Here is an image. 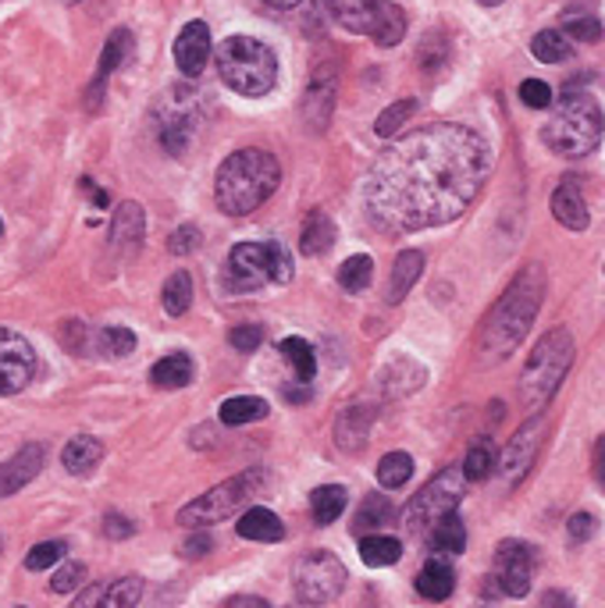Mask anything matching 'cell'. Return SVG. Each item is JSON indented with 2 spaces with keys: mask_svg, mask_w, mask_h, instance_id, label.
<instances>
[{
  "mask_svg": "<svg viewBox=\"0 0 605 608\" xmlns=\"http://www.w3.org/2000/svg\"><path fill=\"white\" fill-rule=\"evenodd\" d=\"M492 171L481 132L456 122L424 125L388 142L363 178V210L381 235H410L456 221Z\"/></svg>",
  "mask_w": 605,
  "mask_h": 608,
  "instance_id": "obj_1",
  "label": "cell"
},
{
  "mask_svg": "<svg viewBox=\"0 0 605 608\" xmlns=\"http://www.w3.org/2000/svg\"><path fill=\"white\" fill-rule=\"evenodd\" d=\"M542 299H545V271L538 263H528V268L513 277V285L495 302V310L481 327V342H478L481 363L509 360V352L531 332L534 317L542 310Z\"/></svg>",
  "mask_w": 605,
  "mask_h": 608,
  "instance_id": "obj_2",
  "label": "cell"
},
{
  "mask_svg": "<svg viewBox=\"0 0 605 608\" xmlns=\"http://www.w3.org/2000/svg\"><path fill=\"white\" fill-rule=\"evenodd\" d=\"M282 182V167L274 161V153L246 147L235 150L221 161L214 175V200L218 210L229 218H246L254 214L257 207H264L274 189Z\"/></svg>",
  "mask_w": 605,
  "mask_h": 608,
  "instance_id": "obj_3",
  "label": "cell"
},
{
  "mask_svg": "<svg viewBox=\"0 0 605 608\" xmlns=\"http://www.w3.org/2000/svg\"><path fill=\"white\" fill-rule=\"evenodd\" d=\"M602 108L591 92L570 89L556 108H552V117L542 128V142L559 157H584L598 147L602 139Z\"/></svg>",
  "mask_w": 605,
  "mask_h": 608,
  "instance_id": "obj_4",
  "label": "cell"
},
{
  "mask_svg": "<svg viewBox=\"0 0 605 608\" xmlns=\"http://www.w3.org/2000/svg\"><path fill=\"white\" fill-rule=\"evenodd\" d=\"M218 75L239 97H264L279 83V58L264 39L229 36L218 47Z\"/></svg>",
  "mask_w": 605,
  "mask_h": 608,
  "instance_id": "obj_5",
  "label": "cell"
},
{
  "mask_svg": "<svg viewBox=\"0 0 605 608\" xmlns=\"http://www.w3.org/2000/svg\"><path fill=\"white\" fill-rule=\"evenodd\" d=\"M573 363V338L567 327H552L534 346L520 374V402L528 409H545L552 395L559 392L563 377Z\"/></svg>",
  "mask_w": 605,
  "mask_h": 608,
  "instance_id": "obj_6",
  "label": "cell"
},
{
  "mask_svg": "<svg viewBox=\"0 0 605 608\" xmlns=\"http://www.w3.org/2000/svg\"><path fill=\"white\" fill-rule=\"evenodd\" d=\"M328 11L338 29L374 39L378 47H396L406 36V11L388 0H328Z\"/></svg>",
  "mask_w": 605,
  "mask_h": 608,
  "instance_id": "obj_7",
  "label": "cell"
},
{
  "mask_svg": "<svg viewBox=\"0 0 605 608\" xmlns=\"http://www.w3.org/2000/svg\"><path fill=\"white\" fill-rule=\"evenodd\" d=\"M260 484H264V473L260 470H246V473H239V477L221 481L218 487H210L207 495L193 498L189 506H182L178 523L196 526V531H203V526H210V523H225L254 501V495L260 492Z\"/></svg>",
  "mask_w": 605,
  "mask_h": 608,
  "instance_id": "obj_8",
  "label": "cell"
},
{
  "mask_svg": "<svg viewBox=\"0 0 605 608\" xmlns=\"http://www.w3.org/2000/svg\"><path fill=\"white\" fill-rule=\"evenodd\" d=\"M464 484H467L464 467H445L439 477L420 487L410 506H406V512H403L406 531H410L413 537H424L442 517L456 512L459 501H464Z\"/></svg>",
  "mask_w": 605,
  "mask_h": 608,
  "instance_id": "obj_9",
  "label": "cell"
},
{
  "mask_svg": "<svg viewBox=\"0 0 605 608\" xmlns=\"http://www.w3.org/2000/svg\"><path fill=\"white\" fill-rule=\"evenodd\" d=\"M346 566H342L332 551H307L293 566V591L302 605H328L335 601L342 587H346Z\"/></svg>",
  "mask_w": 605,
  "mask_h": 608,
  "instance_id": "obj_10",
  "label": "cell"
},
{
  "mask_svg": "<svg viewBox=\"0 0 605 608\" xmlns=\"http://www.w3.org/2000/svg\"><path fill=\"white\" fill-rule=\"evenodd\" d=\"M534 566H538V555H534V548L528 545V541H503L498 551H495L492 580L506 598H523V594L531 591Z\"/></svg>",
  "mask_w": 605,
  "mask_h": 608,
  "instance_id": "obj_11",
  "label": "cell"
},
{
  "mask_svg": "<svg viewBox=\"0 0 605 608\" xmlns=\"http://www.w3.org/2000/svg\"><path fill=\"white\" fill-rule=\"evenodd\" d=\"M225 288L229 293H257L271 282V268H268V249L264 243H239L229 253L225 263Z\"/></svg>",
  "mask_w": 605,
  "mask_h": 608,
  "instance_id": "obj_12",
  "label": "cell"
},
{
  "mask_svg": "<svg viewBox=\"0 0 605 608\" xmlns=\"http://www.w3.org/2000/svg\"><path fill=\"white\" fill-rule=\"evenodd\" d=\"M36 377V352L29 338L0 327V395H15Z\"/></svg>",
  "mask_w": 605,
  "mask_h": 608,
  "instance_id": "obj_13",
  "label": "cell"
},
{
  "mask_svg": "<svg viewBox=\"0 0 605 608\" xmlns=\"http://www.w3.org/2000/svg\"><path fill=\"white\" fill-rule=\"evenodd\" d=\"M542 434H545V417H531L528 424L513 434V442L506 445V452H503V462H498L509 487L528 477V470L534 467V459H538V448H542Z\"/></svg>",
  "mask_w": 605,
  "mask_h": 608,
  "instance_id": "obj_14",
  "label": "cell"
},
{
  "mask_svg": "<svg viewBox=\"0 0 605 608\" xmlns=\"http://www.w3.org/2000/svg\"><path fill=\"white\" fill-rule=\"evenodd\" d=\"M133 33L128 29H114L111 39L103 44V54H100V64H97V75H94V83H89L86 89V108L89 111H100V103H103V89H108V78L122 69V64L133 58Z\"/></svg>",
  "mask_w": 605,
  "mask_h": 608,
  "instance_id": "obj_15",
  "label": "cell"
},
{
  "mask_svg": "<svg viewBox=\"0 0 605 608\" xmlns=\"http://www.w3.org/2000/svg\"><path fill=\"white\" fill-rule=\"evenodd\" d=\"M207 58H210V29H207V22H189L186 29L178 33V39H175V64H178V72L186 75V78L203 75Z\"/></svg>",
  "mask_w": 605,
  "mask_h": 608,
  "instance_id": "obj_16",
  "label": "cell"
},
{
  "mask_svg": "<svg viewBox=\"0 0 605 608\" xmlns=\"http://www.w3.org/2000/svg\"><path fill=\"white\" fill-rule=\"evenodd\" d=\"M374 420H378L374 406H346L335 420V445L342 452H363Z\"/></svg>",
  "mask_w": 605,
  "mask_h": 608,
  "instance_id": "obj_17",
  "label": "cell"
},
{
  "mask_svg": "<svg viewBox=\"0 0 605 608\" xmlns=\"http://www.w3.org/2000/svg\"><path fill=\"white\" fill-rule=\"evenodd\" d=\"M44 445H25L8 462H0V498L22 492L39 470H44Z\"/></svg>",
  "mask_w": 605,
  "mask_h": 608,
  "instance_id": "obj_18",
  "label": "cell"
},
{
  "mask_svg": "<svg viewBox=\"0 0 605 608\" xmlns=\"http://www.w3.org/2000/svg\"><path fill=\"white\" fill-rule=\"evenodd\" d=\"M143 235H147V214H143L139 203H122L114 210V221H111V246L118 249L122 257L136 253L143 246Z\"/></svg>",
  "mask_w": 605,
  "mask_h": 608,
  "instance_id": "obj_19",
  "label": "cell"
},
{
  "mask_svg": "<svg viewBox=\"0 0 605 608\" xmlns=\"http://www.w3.org/2000/svg\"><path fill=\"white\" fill-rule=\"evenodd\" d=\"M552 218H556L563 228L570 232H584L588 228V203H584V193L577 178H563L559 189L552 193Z\"/></svg>",
  "mask_w": 605,
  "mask_h": 608,
  "instance_id": "obj_20",
  "label": "cell"
},
{
  "mask_svg": "<svg viewBox=\"0 0 605 608\" xmlns=\"http://www.w3.org/2000/svg\"><path fill=\"white\" fill-rule=\"evenodd\" d=\"M456 587V573L449 566V555H431L417 573V594L428 601H445Z\"/></svg>",
  "mask_w": 605,
  "mask_h": 608,
  "instance_id": "obj_21",
  "label": "cell"
},
{
  "mask_svg": "<svg viewBox=\"0 0 605 608\" xmlns=\"http://www.w3.org/2000/svg\"><path fill=\"white\" fill-rule=\"evenodd\" d=\"M335 246V221L324 210H310L299 232V249L302 257H324Z\"/></svg>",
  "mask_w": 605,
  "mask_h": 608,
  "instance_id": "obj_22",
  "label": "cell"
},
{
  "mask_svg": "<svg viewBox=\"0 0 605 608\" xmlns=\"http://www.w3.org/2000/svg\"><path fill=\"white\" fill-rule=\"evenodd\" d=\"M100 459H103V445L94 438V434H78V438H72L61 452L64 470H69L72 477H86V473H94L100 467Z\"/></svg>",
  "mask_w": 605,
  "mask_h": 608,
  "instance_id": "obj_23",
  "label": "cell"
},
{
  "mask_svg": "<svg viewBox=\"0 0 605 608\" xmlns=\"http://www.w3.org/2000/svg\"><path fill=\"white\" fill-rule=\"evenodd\" d=\"M235 531H239V537H246V541H264V545H274V541L285 537L282 520L264 506L246 509L239 517V523H235Z\"/></svg>",
  "mask_w": 605,
  "mask_h": 608,
  "instance_id": "obj_24",
  "label": "cell"
},
{
  "mask_svg": "<svg viewBox=\"0 0 605 608\" xmlns=\"http://www.w3.org/2000/svg\"><path fill=\"white\" fill-rule=\"evenodd\" d=\"M420 271H424V253H417V249H406V253L396 257V268H392L388 293H385V299L392 302V307L410 296V288L417 285Z\"/></svg>",
  "mask_w": 605,
  "mask_h": 608,
  "instance_id": "obj_25",
  "label": "cell"
},
{
  "mask_svg": "<svg viewBox=\"0 0 605 608\" xmlns=\"http://www.w3.org/2000/svg\"><path fill=\"white\" fill-rule=\"evenodd\" d=\"M428 548L435 555H464L467 548V526L459 520V512H449V517H442L431 531L424 534Z\"/></svg>",
  "mask_w": 605,
  "mask_h": 608,
  "instance_id": "obj_26",
  "label": "cell"
},
{
  "mask_svg": "<svg viewBox=\"0 0 605 608\" xmlns=\"http://www.w3.org/2000/svg\"><path fill=\"white\" fill-rule=\"evenodd\" d=\"M271 413V406L257 395H235V399L221 402V424L229 427H243V424H257Z\"/></svg>",
  "mask_w": 605,
  "mask_h": 608,
  "instance_id": "obj_27",
  "label": "cell"
},
{
  "mask_svg": "<svg viewBox=\"0 0 605 608\" xmlns=\"http://www.w3.org/2000/svg\"><path fill=\"white\" fill-rule=\"evenodd\" d=\"M150 381L157 388H186L193 381V360L186 352H171V356H164V360L153 363Z\"/></svg>",
  "mask_w": 605,
  "mask_h": 608,
  "instance_id": "obj_28",
  "label": "cell"
},
{
  "mask_svg": "<svg viewBox=\"0 0 605 608\" xmlns=\"http://www.w3.org/2000/svg\"><path fill=\"white\" fill-rule=\"evenodd\" d=\"M346 487H338V484H324L318 487V492L310 495V512H313V523H335L342 512H346Z\"/></svg>",
  "mask_w": 605,
  "mask_h": 608,
  "instance_id": "obj_29",
  "label": "cell"
},
{
  "mask_svg": "<svg viewBox=\"0 0 605 608\" xmlns=\"http://www.w3.org/2000/svg\"><path fill=\"white\" fill-rule=\"evenodd\" d=\"M403 555V545L396 537L388 534H363L360 537V559L367 566H374V570H381V566H396Z\"/></svg>",
  "mask_w": 605,
  "mask_h": 608,
  "instance_id": "obj_30",
  "label": "cell"
},
{
  "mask_svg": "<svg viewBox=\"0 0 605 608\" xmlns=\"http://www.w3.org/2000/svg\"><path fill=\"white\" fill-rule=\"evenodd\" d=\"M531 54L542 64H563V61H570L573 44L563 29H545L531 39Z\"/></svg>",
  "mask_w": 605,
  "mask_h": 608,
  "instance_id": "obj_31",
  "label": "cell"
},
{
  "mask_svg": "<svg viewBox=\"0 0 605 608\" xmlns=\"http://www.w3.org/2000/svg\"><path fill=\"white\" fill-rule=\"evenodd\" d=\"M161 302H164V310L171 317H182L193 307V277H189V271H175L168 277L164 288H161Z\"/></svg>",
  "mask_w": 605,
  "mask_h": 608,
  "instance_id": "obj_32",
  "label": "cell"
},
{
  "mask_svg": "<svg viewBox=\"0 0 605 608\" xmlns=\"http://www.w3.org/2000/svg\"><path fill=\"white\" fill-rule=\"evenodd\" d=\"M318 103H324V111L332 114V103H335V69L313 72L310 89H307V100H302V114H307V125H310L313 111H318Z\"/></svg>",
  "mask_w": 605,
  "mask_h": 608,
  "instance_id": "obj_33",
  "label": "cell"
},
{
  "mask_svg": "<svg viewBox=\"0 0 605 608\" xmlns=\"http://www.w3.org/2000/svg\"><path fill=\"white\" fill-rule=\"evenodd\" d=\"M413 477V459L406 452H388L378 462V484L388 487V492H399V487Z\"/></svg>",
  "mask_w": 605,
  "mask_h": 608,
  "instance_id": "obj_34",
  "label": "cell"
},
{
  "mask_svg": "<svg viewBox=\"0 0 605 608\" xmlns=\"http://www.w3.org/2000/svg\"><path fill=\"white\" fill-rule=\"evenodd\" d=\"M495 448H492V442L489 438H478L470 445V452H467V459H464V477L467 481H489L492 473H495Z\"/></svg>",
  "mask_w": 605,
  "mask_h": 608,
  "instance_id": "obj_35",
  "label": "cell"
},
{
  "mask_svg": "<svg viewBox=\"0 0 605 608\" xmlns=\"http://www.w3.org/2000/svg\"><path fill=\"white\" fill-rule=\"evenodd\" d=\"M392 520V501L385 498V495H371L360 506V512H357V520H353V531L357 534H367V531H381V526H385Z\"/></svg>",
  "mask_w": 605,
  "mask_h": 608,
  "instance_id": "obj_36",
  "label": "cell"
},
{
  "mask_svg": "<svg viewBox=\"0 0 605 608\" xmlns=\"http://www.w3.org/2000/svg\"><path fill=\"white\" fill-rule=\"evenodd\" d=\"M371 277H374V260L363 257V253L349 257L338 268V285L346 288V293H363V288L371 285Z\"/></svg>",
  "mask_w": 605,
  "mask_h": 608,
  "instance_id": "obj_37",
  "label": "cell"
},
{
  "mask_svg": "<svg viewBox=\"0 0 605 608\" xmlns=\"http://www.w3.org/2000/svg\"><path fill=\"white\" fill-rule=\"evenodd\" d=\"M97 349L108 356V360H125V356L136 349V335L128 332V327H118V324L100 327V332H97Z\"/></svg>",
  "mask_w": 605,
  "mask_h": 608,
  "instance_id": "obj_38",
  "label": "cell"
},
{
  "mask_svg": "<svg viewBox=\"0 0 605 608\" xmlns=\"http://www.w3.org/2000/svg\"><path fill=\"white\" fill-rule=\"evenodd\" d=\"M279 349H282L285 360L296 367L299 381H313V374H318V356H313L310 342H302V338H285Z\"/></svg>",
  "mask_w": 605,
  "mask_h": 608,
  "instance_id": "obj_39",
  "label": "cell"
},
{
  "mask_svg": "<svg viewBox=\"0 0 605 608\" xmlns=\"http://www.w3.org/2000/svg\"><path fill=\"white\" fill-rule=\"evenodd\" d=\"M139 598H143V580L139 576H122V580H114L111 587H103L100 605H108V608H133V605H139Z\"/></svg>",
  "mask_w": 605,
  "mask_h": 608,
  "instance_id": "obj_40",
  "label": "cell"
},
{
  "mask_svg": "<svg viewBox=\"0 0 605 608\" xmlns=\"http://www.w3.org/2000/svg\"><path fill=\"white\" fill-rule=\"evenodd\" d=\"M413 111H417V100H399V103H392L388 111H381V114H378L374 132H378L381 139H392L406 122H410Z\"/></svg>",
  "mask_w": 605,
  "mask_h": 608,
  "instance_id": "obj_41",
  "label": "cell"
},
{
  "mask_svg": "<svg viewBox=\"0 0 605 608\" xmlns=\"http://www.w3.org/2000/svg\"><path fill=\"white\" fill-rule=\"evenodd\" d=\"M64 551H69L64 548V541H44V545H36L29 555H25V570H33V573L50 570V566L64 559Z\"/></svg>",
  "mask_w": 605,
  "mask_h": 608,
  "instance_id": "obj_42",
  "label": "cell"
},
{
  "mask_svg": "<svg viewBox=\"0 0 605 608\" xmlns=\"http://www.w3.org/2000/svg\"><path fill=\"white\" fill-rule=\"evenodd\" d=\"M563 33H567L570 39H581V44H595V39H602V22L577 11V15L563 18Z\"/></svg>",
  "mask_w": 605,
  "mask_h": 608,
  "instance_id": "obj_43",
  "label": "cell"
},
{
  "mask_svg": "<svg viewBox=\"0 0 605 608\" xmlns=\"http://www.w3.org/2000/svg\"><path fill=\"white\" fill-rule=\"evenodd\" d=\"M268 249V268H271V282L274 285H288L293 282V257L282 243H264Z\"/></svg>",
  "mask_w": 605,
  "mask_h": 608,
  "instance_id": "obj_44",
  "label": "cell"
},
{
  "mask_svg": "<svg viewBox=\"0 0 605 608\" xmlns=\"http://www.w3.org/2000/svg\"><path fill=\"white\" fill-rule=\"evenodd\" d=\"M86 584V566L83 562H64L61 570L54 573V580H50V591L54 594H72Z\"/></svg>",
  "mask_w": 605,
  "mask_h": 608,
  "instance_id": "obj_45",
  "label": "cell"
},
{
  "mask_svg": "<svg viewBox=\"0 0 605 608\" xmlns=\"http://www.w3.org/2000/svg\"><path fill=\"white\" fill-rule=\"evenodd\" d=\"M520 100L528 103L534 111H545L552 108V86L542 83V78H523L520 83Z\"/></svg>",
  "mask_w": 605,
  "mask_h": 608,
  "instance_id": "obj_46",
  "label": "cell"
},
{
  "mask_svg": "<svg viewBox=\"0 0 605 608\" xmlns=\"http://www.w3.org/2000/svg\"><path fill=\"white\" fill-rule=\"evenodd\" d=\"M168 249H171V253H175V257H189V253H196V249H200V228H196V224H182V228L171 232Z\"/></svg>",
  "mask_w": 605,
  "mask_h": 608,
  "instance_id": "obj_47",
  "label": "cell"
},
{
  "mask_svg": "<svg viewBox=\"0 0 605 608\" xmlns=\"http://www.w3.org/2000/svg\"><path fill=\"white\" fill-rule=\"evenodd\" d=\"M229 342H232L235 352H254L260 342H264V327L260 324H239V327H232Z\"/></svg>",
  "mask_w": 605,
  "mask_h": 608,
  "instance_id": "obj_48",
  "label": "cell"
},
{
  "mask_svg": "<svg viewBox=\"0 0 605 608\" xmlns=\"http://www.w3.org/2000/svg\"><path fill=\"white\" fill-rule=\"evenodd\" d=\"M61 342L72 352H86V324L83 321H64L61 324Z\"/></svg>",
  "mask_w": 605,
  "mask_h": 608,
  "instance_id": "obj_49",
  "label": "cell"
},
{
  "mask_svg": "<svg viewBox=\"0 0 605 608\" xmlns=\"http://www.w3.org/2000/svg\"><path fill=\"white\" fill-rule=\"evenodd\" d=\"M567 534H570V541L581 545V541L595 534V517H591V512H577V517H570V523H567Z\"/></svg>",
  "mask_w": 605,
  "mask_h": 608,
  "instance_id": "obj_50",
  "label": "cell"
},
{
  "mask_svg": "<svg viewBox=\"0 0 605 608\" xmlns=\"http://www.w3.org/2000/svg\"><path fill=\"white\" fill-rule=\"evenodd\" d=\"M103 534H108L111 541H122V537H133L136 526H133V520L118 517V512H108V517H103Z\"/></svg>",
  "mask_w": 605,
  "mask_h": 608,
  "instance_id": "obj_51",
  "label": "cell"
},
{
  "mask_svg": "<svg viewBox=\"0 0 605 608\" xmlns=\"http://www.w3.org/2000/svg\"><path fill=\"white\" fill-rule=\"evenodd\" d=\"M210 548H214L210 534H196V537L186 541V545H182V555H186V559H200V555H207Z\"/></svg>",
  "mask_w": 605,
  "mask_h": 608,
  "instance_id": "obj_52",
  "label": "cell"
},
{
  "mask_svg": "<svg viewBox=\"0 0 605 608\" xmlns=\"http://www.w3.org/2000/svg\"><path fill=\"white\" fill-rule=\"evenodd\" d=\"M310 381H299V385H288L285 388V402H293V406H302V402H310Z\"/></svg>",
  "mask_w": 605,
  "mask_h": 608,
  "instance_id": "obj_53",
  "label": "cell"
},
{
  "mask_svg": "<svg viewBox=\"0 0 605 608\" xmlns=\"http://www.w3.org/2000/svg\"><path fill=\"white\" fill-rule=\"evenodd\" d=\"M595 477L605 487V438H598V445H595Z\"/></svg>",
  "mask_w": 605,
  "mask_h": 608,
  "instance_id": "obj_54",
  "label": "cell"
},
{
  "mask_svg": "<svg viewBox=\"0 0 605 608\" xmlns=\"http://www.w3.org/2000/svg\"><path fill=\"white\" fill-rule=\"evenodd\" d=\"M100 598H103V587H89V591L78 594L75 605H78V608H86V605H100Z\"/></svg>",
  "mask_w": 605,
  "mask_h": 608,
  "instance_id": "obj_55",
  "label": "cell"
},
{
  "mask_svg": "<svg viewBox=\"0 0 605 608\" xmlns=\"http://www.w3.org/2000/svg\"><path fill=\"white\" fill-rule=\"evenodd\" d=\"M83 189H86L89 196H94V203H97V207H108V193H103V189H97V185L89 182V178H83Z\"/></svg>",
  "mask_w": 605,
  "mask_h": 608,
  "instance_id": "obj_56",
  "label": "cell"
},
{
  "mask_svg": "<svg viewBox=\"0 0 605 608\" xmlns=\"http://www.w3.org/2000/svg\"><path fill=\"white\" fill-rule=\"evenodd\" d=\"M264 4L271 11H293V8H299V0H264Z\"/></svg>",
  "mask_w": 605,
  "mask_h": 608,
  "instance_id": "obj_57",
  "label": "cell"
},
{
  "mask_svg": "<svg viewBox=\"0 0 605 608\" xmlns=\"http://www.w3.org/2000/svg\"><path fill=\"white\" fill-rule=\"evenodd\" d=\"M235 605H254V608H268V601H264V598H232V601H229V608H235Z\"/></svg>",
  "mask_w": 605,
  "mask_h": 608,
  "instance_id": "obj_58",
  "label": "cell"
},
{
  "mask_svg": "<svg viewBox=\"0 0 605 608\" xmlns=\"http://www.w3.org/2000/svg\"><path fill=\"white\" fill-rule=\"evenodd\" d=\"M478 4H481V8H498L503 0H478Z\"/></svg>",
  "mask_w": 605,
  "mask_h": 608,
  "instance_id": "obj_59",
  "label": "cell"
},
{
  "mask_svg": "<svg viewBox=\"0 0 605 608\" xmlns=\"http://www.w3.org/2000/svg\"><path fill=\"white\" fill-rule=\"evenodd\" d=\"M64 4H78V0H64Z\"/></svg>",
  "mask_w": 605,
  "mask_h": 608,
  "instance_id": "obj_60",
  "label": "cell"
},
{
  "mask_svg": "<svg viewBox=\"0 0 605 608\" xmlns=\"http://www.w3.org/2000/svg\"><path fill=\"white\" fill-rule=\"evenodd\" d=\"M0 232H4V221H0Z\"/></svg>",
  "mask_w": 605,
  "mask_h": 608,
  "instance_id": "obj_61",
  "label": "cell"
}]
</instances>
